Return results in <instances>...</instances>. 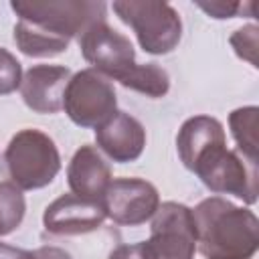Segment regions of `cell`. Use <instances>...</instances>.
Listing matches in <instances>:
<instances>
[{
	"label": "cell",
	"mask_w": 259,
	"mask_h": 259,
	"mask_svg": "<svg viewBox=\"0 0 259 259\" xmlns=\"http://www.w3.org/2000/svg\"><path fill=\"white\" fill-rule=\"evenodd\" d=\"M148 245L156 259H194L196 229L192 208L182 202H162L154 212Z\"/></svg>",
	"instance_id": "ba28073f"
},
{
	"label": "cell",
	"mask_w": 259,
	"mask_h": 259,
	"mask_svg": "<svg viewBox=\"0 0 259 259\" xmlns=\"http://www.w3.org/2000/svg\"><path fill=\"white\" fill-rule=\"evenodd\" d=\"M225 130L217 117L210 115H194L188 117L176 136V150L182 164L192 172L194 164L212 148L225 146Z\"/></svg>",
	"instance_id": "5bb4252c"
},
{
	"label": "cell",
	"mask_w": 259,
	"mask_h": 259,
	"mask_svg": "<svg viewBox=\"0 0 259 259\" xmlns=\"http://www.w3.org/2000/svg\"><path fill=\"white\" fill-rule=\"evenodd\" d=\"M111 168L91 144H83L67 166V182L73 194L101 200L111 182Z\"/></svg>",
	"instance_id": "4fadbf2b"
},
{
	"label": "cell",
	"mask_w": 259,
	"mask_h": 259,
	"mask_svg": "<svg viewBox=\"0 0 259 259\" xmlns=\"http://www.w3.org/2000/svg\"><path fill=\"white\" fill-rule=\"evenodd\" d=\"M198 8H202L212 18H233L243 8L241 2H225V0H212V2H196Z\"/></svg>",
	"instance_id": "7402d4cb"
},
{
	"label": "cell",
	"mask_w": 259,
	"mask_h": 259,
	"mask_svg": "<svg viewBox=\"0 0 259 259\" xmlns=\"http://www.w3.org/2000/svg\"><path fill=\"white\" fill-rule=\"evenodd\" d=\"M24 194L12 182H0V237L10 235L24 219Z\"/></svg>",
	"instance_id": "ac0fdd59"
},
{
	"label": "cell",
	"mask_w": 259,
	"mask_h": 259,
	"mask_svg": "<svg viewBox=\"0 0 259 259\" xmlns=\"http://www.w3.org/2000/svg\"><path fill=\"white\" fill-rule=\"evenodd\" d=\"M121 85L156 99V97H164L168 93V89H170V77H168L166 69H162L160 65L146 63V65H138L132 71V75Z\"/></svg>",
	"instance_id": "e0dca14e"
},
{
	"label": "cell",
	"mask_w": 259,
	"mask_h": 259,
	"mask_svg": "<svg viewBox=\"0 0 259 259\" xmlns=\"http://www.w3.org/2000/svg\"><path fill=\"white\" fill-rule=\"evenodd\" d=\"M10 8L18 18L36 22L67 40L99 22L105 20V4L93 0H16Z\"/></svg>",
	"instance_id": "277c9868"
},
{
	"label": "cell",
	"mask_w": 259,
	"mask_h": 259,
	"mask_svg": "<svg viewBox=\"0 0 259 259\" xmlns=\"http://www.w3.org/2000/svg\"><path fill=\"white\" fill-rule=\"evenodd\" d=\"M8 178L20 190H38L49 186L59 170L61 156L51 136L40 130L26 127L12 136L4 152Z\"/></svg>",
	"instance_id": "7a4b0ae2"
},
{
	"label": "cell",
	"mask_w": 259,
	"mask_h": 259,
	"mask_svg": "<svg viewBox=\"0 0 259 259\" xmlns=\"http://www.w3.org/2000/svg\"><path fill=\"white\" fill-rule=\"evenodd\" d=\"M257 125H259V107L255 105L239 107L229 115V127L239 146V152L251 164H257V152H259Z\"/></svg>",
	"instance_id": "2e32d148"
},
{
	"label": "cell",
	"mask_w": 259,
	"mask_h": 259,
	"mask_svg": "<svg viewBox=\"0 0 259 259\" xmlns=\"http://www.w3.org/2000/svg\"><path fill=\"white\" fill-rule=\"evenodd\" d=\"M105 217L123 227L144 225L160 206L156 186L144 178H113L101 196Z\"/></svg>",
	"instance_id": "9c48e42d"
},
{
	"label": "cell",
	"mask_w": 259,
	"mask_h": 259,
	"mask_svg": "<svg viewBox=\"0 0 259 259\" xmlns=\"http://www.w3.org/2000/svg\"><path fill=\"white\" fill-rule=\"evenodd\" d=\"M113 12L136 32L140 47L148 55H168L182 38L180 14L168 2L115 0Z\"/></svg>",
	"instance_id": "3957f363"
},
{
	"label": "cell",
	"mask_w": 259,
	"mask_h": 259,
	"mask_svg": "<svg viewBox=\"0 0 259 259\" xmlns=\"http://www.w3.org/2000/svg\"><path fill=\"white\" fill-rule=\"evenodd\" d=\"M229 42H231V47L235 49L237 57H241L243 61L251 63L253 67H259V61H257L259 28H257V24H247V26L237 28V30L231 34Z\"/></svg>",
	"instance_id": "d6986e66"
},
{
	"label": "cell",
	"mask_w": 259,
	"mask_h": 259,
	"mask_svg": "<svg viewBox=\"0 0 259 259\" xmlns=\"http://www.w3.org/2000/svg\"><path fill=\"white\" fill-rule=\"evenodd\" d=\"M192 172L214 194H233L247 204L257 202V164L229 150L227 144L206 152Z\"/></svg>",
	"instance_id": "5b68a950"
},
{
	"label": "cell",
	"mask_w": 259,
	"mask_h": 259,
	"mask_svg": "<svg viewBox=\"0 0 259 259\" xmlns=\"http://www.w3.org/2000/svg\"><path fill=\"white\" fill-rule=\"evenodd\" d=\"M77 40L83 59L93 65L91 69L105 75L107 79L123 83L138 67L132 40L111 28L105 20L87 26Z\"/></svg>",
	"instance_id": "52a82bcc"
},
{
	"label": "cell",
	"mask_w": 259,
	"mask_h": 259,
	"mask_svg": "<svg viewBox=\"0 0 259 259\" xmlns=\"http://www.w3.org/2000/svg\"><path fill=\"white\" fill-rule=\"evenodd\" d=\"M105 219L101 200L73 192L55 198L42 212L45 231L51 235H85L99 229Z\"/></svg>",
	"instance_id": "30bf717a"
},
{
	"label": "cell",
	"mask_w": 259,
	"mask_h": 259,
	"mask_svg": "<svg viewBox=\"0 0 259 259\" xmlns=\"http://www.w3.org/2000/svg\"><path fill=\"white\" fill-rule=\"evenodd\" d=\"M107 259H156L148 241L134 243V245H119L115 247Z\"/></svg>",
	"instance_id": "44dd1931"
},
{
	"label": "cell",
	"mask_w": 259,
	"mask_h": 259,
	"mask_svg": "<svg viewBox=\"0 0 259 259\" xmlns=\"http://www.w3.org/2000/svg\"><path fill=\"white\" fill-rule=\"evenodd\" d=\"M14 42L22 55L42 59V57L61 55L63 51H67L71 40L53 34L51 30H47L36 22L18 18V22L14 24Z\"/></svg>",
	"instance_id": "9a60e30c"
},
{
	"label": "cell",
	"mask_w": 259,
	"mask_h": 259,
	"mask_svg": "<svg viewBox=\"0 0 259 259\" xmlns=\"http://www.w3.org/2000/svg\"><path fill=\"white\" fill-rule=\"evenodd\" d=\"M196 247L204 259H251L259 247V221L253 210L223 196H208L192 208Z\"/></svg>",
	"instance_id": "6da1fadb"
},
{
	"label": "cell",
	"mask_w": 259,
	"mask_h": 259,
	"mask_svg": "<svg viewBox=\"0 0 259 259\" xmlns=\"http://www.w3.org/2000/svg\"><path fill=\"white\" fill-rule=\"evenodd\" d=\"M0 259H36V257H34V251H26L20 247L0 243Z\"/></svg>",
	"instance_id": "603a6c76"
},
{
	"label": "cell",
	"mask_w": 259,
	"mask_h": 259,
	"mask_svg": "<svg viewBox=\"0 0 259 259\" xmlns=\"http://www.w3.org/2000/svg\"><path fill=\"white\" fill-rule=\"evenodd\" d=\"M63 109L69 119L79 127H99L117 111V97L111 79L95 69H83L71 75Z\"/></svg>",
	"instance_id": "8992f818"
},
{
	"label": "cell",
	"mask_w": 259,
	"mask_h": 259,
	"mask_svg": "<svg viewBox=\"0 0 259 259\" xmlns=\"http://www.w3.org/2000/svg\"><path fill=\"white\" fill-rule=\"evenodd\" d=\"M22 83V67L18 59L0 47V95L14 93Z\"/></svg>",
	"instance_id": "ffe728a7"
},
{
	"label": "cell",
	"mask_w": 259,
	"mask_h": 259,
	"mask_svg": "<svg viewBox=\"0 0 259 259\" xmlns=\"http://www.w3.org/2000/svg\"><path fill=\"white\" fill-rule=\"evenodd\" d=\"M34 257L36 259H71V255L61 249V247H53V245H45L34 249Z\"/></svg>",
	"instance_id": "cb8c5ba5"
},
{
	"label": "cell",
	"mask_w": 259,
	"mask_h": 259,
	"mask_svg": "<svg viewBox=\"0 0 259 259\" xmlns=\"http://www.w3.org/2000/svg\"><path fill=\"white\" fill-rule=\"evenodd\" d=\"M95 142L99 150L113 162H136L146 148L144 125L125 111H115L99 127H95Z\"/></svg>",
	"instance_id": "7c38bea8"
},
{
	"label": "cell",
	"mask_w": 259,
	"mask_h": 259,
	"mask_svg": "<svg viewBox=\"0 0 259 259\" xmlns=\"http://www.w3.org/2000/svg\"><path fill=\"white\" fill-rule=\"evenodd\" d=\"M71 71L65 65H32L20 83V95L34 113H57L63 109V97Z\"/></svg>",
	"instance_id": "8fae6325"
}]
</instances>
